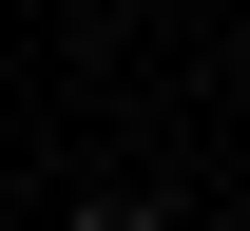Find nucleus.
Segmentation results:
<instances>
[{"label":"nucleus","instance_id":"f257e3e1","mask_svg":"<svg viewBox=\"0 0 250 231\" xmlns=\"http://www.w3.org/2000/svg\"><path fill=\"white\" fill-rule=\"evenodd\" d=\"M96 231H154V212H96Z\"/></svg>","mask_w":250,"mask_h":231}]
</instances>
